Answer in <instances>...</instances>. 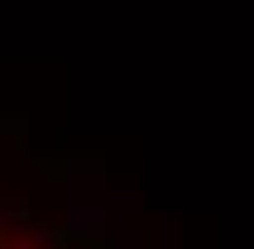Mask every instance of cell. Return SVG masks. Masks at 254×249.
Listing matches in <instances>:
<instances>
[{
  "label": "cell",
  "mask_w": 254,
  "mask_h": 249,
  "mask_svg": "<svg viewBox=\"0 0 254 249\" xmlns=\"http://www.w3.org/2000/svg\"><path fill=\"white\" fill-rule=\"evenodd\" d=\"M14 249H34V245H14Z\"/></svg>",
  "instance_id": "obj_1"
}]
</instances>
